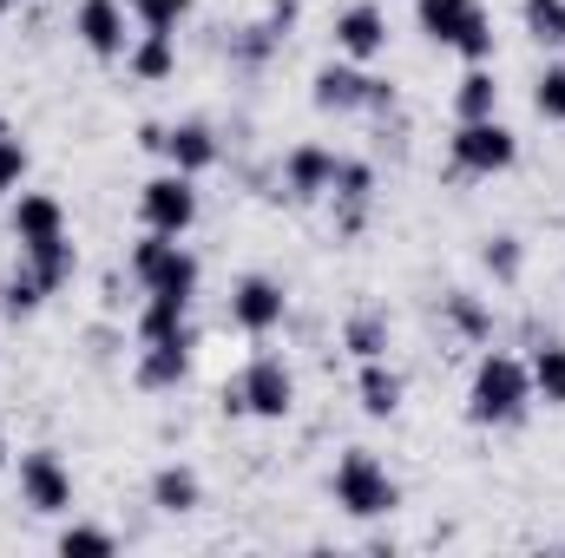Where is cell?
<instances>
[{
    "label": "cell",
    "instance_id": "31",
    "mask_svg": "<svg viewBox=\"0 0 565 558\" xmlns=\"http://www.w3.org/2000/svg\"><path fill=\"white\" fill-rule=\"evenodd\" d=\"M487 270H500V277H520V244H513V237H500V244L487 250Z\"/></svg>",
    "mask_w": 565,
    "mask_h": 558
},
{
    "label": "cell",
    "instance_id": "16",
    "mask_svg": "<svg viewBox=\"0 0 565 558\" xmlns=\"http://www.w3.org/2000/svg\"><path fill=\"white\" fill-rule=\"evenodd\" d=\"M335 151H322V144H302V151H289V164H282V184L296 191V197H322L329 184H335Z\"/></svg>",
    "mask_w": 565,
    "mask_h": 558
},
{
    "label": "cell",
    "instance_id": "33",
    "mask_svg": "<svg viewBox=\"0 0 565 558\" xmlns=\"http://www.w3.org/2000/svg\"><path fill=\"white\" fill-rule=\"evenodd\" d=\"M7 7H13V0H0V20H7Z\"/></svg>",
    "mask_w": 565,
    "mask_h": 558
},
{
    "label": "cell",
    "instance_id": "1",
    "mask_svg": "<svg viewBox=\"0 0 565 558\" xmlns=\"http://www.w3.org/2000/svg\"><path fill=\"white\" fill-rule=\"evenodd\" d=\"M526 408H533V375H526V362H513V355H487V362L473 368L467 415L480 420V427H513Z\"/></svg>",
    "mask_w": 565,
    "mask_h": 558
},
{
    "label": "cell",
    "instance_id": "24",
    "mask_svg": "<svg viewBox=\"0 0 565 558\" xmlns=\"http://www.w3.org/2000/svg\"><path fill=\"white\" fill-rule=\"evenodd\" d=\"M126 13L139 20L145 33H178L184 13H191V0H126Z\"/></svg>",
    "mask_w": 565,
    "mask_h": 558
},
{
    "label": "cell",
    "instance_id": "4",
    "mask_svg": "<svg viewBox=\"0 0 565 558\" xmlns=\"http://www.w3.org/2000/svg\"><path fill=\"white\" fill-rule=\"evenodd\" d=\"M289 401H296V375L282 368L277 355H257V362L244 368V382L224 388V408H231V415H257V420H282Z\"/></svg>",
    "mask_w": 565,
    "mask_h": 558
},
{
    "label": "cell",
    "instance_id": "11",
    "mask_svg": "<svg viewBox=\"0 0 565 558\" xmlns=\"http://www.w3.org/2000/svg\"><path fill=\"white\" fill-rule=\"evenodd\" d=\"M335 46L349 53V60H375L382 46H388V20H382V7H342L335 13Z\"/></svg>",
    "mask_w": 565,
    "mask_h": 558
},
{
    "label": "cell",
    "instance_id": "26",
    "mask_svg": "<svg viewBox=\"0 0 565 558\" xmlns=\"http://www.w3.org/2000/svg\"><path fill=\"white\" fill-rule=\"evenodd\" d=\"M349 348H355L362 362H382V348H388V322H382V315H355V322H349Z\"/></svg>",
    "mask_w": 565,
    "mask_h": 558
},
{
    "label": "cell",
    "instance_id": "15",
    "mask_svg": "<svg viewBox=\"0 0 565 558\" xmlns=\"http://www.w3.org/2000/svg\"><path fill=\"white\" fill-rule=\"evenodd\" d=\"M369 73H355V66H322L316 73V106L322 112H362L369 106Z\"/></svg>",
    "mask_w": 565,
    "mask_h": 558
},
{
    "label": "cell",
    "instance_id": "9",
    "mask_svg": "<svg viewBox=\"0 0 565 558\" xmlns=\"http://www.w3.org/2000/svg\"><path fill=\"white\" fill-rule=\"evenodd\" d=\"M73 33L86 40V53H99V60H119L126 53V7L119 0H79V20H73Z\"/></svg>",
    "mask_w": 565,
    "mask_h": 558
},
{
    "label": "cell",
    "instance_id": "35",
    "mask_svg": "<svg viewBox=\"0 0 565 558\" xmlns=\"http://www.w3.org/2000/svg\"><path fill=\"white\" fill-rule=\"evenodd\" d=\"M0 139H7V119H0Z\"/></svg>",
    "mask_w": 565,
    "mask_h": 558
},
{
    "label": "cell",
    "instance_id": "3",
    "mask_svg": "<svg viewBox=\"0 0 565 558\" xmlns=\"http://www.w3.org/2000/svg\"><path fill=\"white\" fill-rule=\"evenodd\" d=\"M395 480H388V466L375 460V453H342V466H335V506L342 513H355V519H382V513H395Z\"/></svg>",
    "mask_w": 565,
    "mask_h": 558
},
{
    "label": "cell",
    "instance_id": "21",
    "mask_svg": "<svg viewBox=\"0 0 565 558\" xmlns=\"http://www.w3.org/2000/svg\"><path fill=\"white\" fill-rule=\"evenodd\" d=\"M355 388H362V408H369V415H395V408H402V375L382 368V362H362V382H355Z\"/></svg>",
    "mask_w": 565,
    "mask_h": 558
},
{
    "label": "cell",
    "instance_id": "27",
    "mask_svg": "<svg viewBox=\"0 0 565 558\" xmlns=\"http://www.w3.org/2000/svg\"><path fill=\"white\" fill-rule=\"evenodd\" d=\"M113 546H119V539H113V533H99V526H66V533H60V552L73 558V552H113Z\"/></svg>",
    "mask_w": 565,
    "mask_h": 558
},
{
    "label": "cell",
    "instance_id": "22",
    "mask_svg": "<svg viewBox=\"0 0 565 558\" xmlns=\"http://www.w3.org/2000/svg\"><path fill=\"white\" fill-rule=\"evenodd\" d=\"M73 264H79V257H73V244H66V237H53V244H40V250H26V270L40 277V289H46V296H53L60 282L73 277Z\"/></svg>",
    "mask_w": 565,
    "mask_h": 558
},
{
    "label": "cell",
    "instance_id": "28",
    "mask_svg": "<svg viewBox=\"0 0 565 558\" xmlns=\"http://www.w3.org/2000/svg\"><path fill=\"white\" fill-rule=\"evenodd\" d=\"M533 106H540V119H565V66L540 73V93H533Z\"/></svg>",
    "mask_w": 565,
    "mask_h": 558
},
{
    "label": "cell",
    "instance_id": "34",
    "mask_svg": "<svg viewBox=\"0 0 565 558\" xmlns=\"http://www.w3.org/2000/svg\"><path fill=\"white\" fill-rule=\"evenodd\" d=\"M0 460H7V433H0Z\"/></svg>",
    "mask_w": 565,
    "mask_h": 558
},
{
    "label": "cell",
    "instance_id": "7",
    "mask_svg": "<svg viewBox=\"0 0 565 558\" xmlns=\"http://www.w3.org/2000/svg\"><path fill=\"white\" fill-rule=\"evenodd\" d=\"M513 158H520V139H513L500 119H460V132H454V164H460V171L493 178V171H507Z\"/></svg>",
    "mask_w": 565,
    "mask_h": 558
},
{
    "label": "cell",
    "instance_id": "30",
    "mask_svg": "<svg viewBox=\"0 0 565 558\" xmlns=\"http://www.w3.org/2000/svg\"><path fill=\"white\" fill-rule=\"evenodd\" d=\"M40 296H46V289H40L33 270H20V277L7 282V309H13V315H20V309H40Z\"/></svg>",
    "mask_w": 565,
    "mask_h": 558
},
{
    "label": "cell",
    "instance_id": "14",
    "mask_svg": "<svg viewBox=\"0 0 565 558\" xmlns=\"http://www.w3.org/2000/svg\"><path fill=\"white\" fill-rule=\"evenodd\" d=\"M151 151H164V158H171V171H184V178H191V171H204V164H217V139H211V126H198V119H191V126L158 132Z\"/></svg>",
    "mask_w": 565,
    "mask_h": 558
},
{
    "label": "cell",
    "instance_id": "29",
    "mask_svg": "<svg viewBox=\"0 0 565 558\" xmlns=\"http://www.w3.org/2000/svg\"><path fill=\"white\" fill-rule=\"evenodd\" d=\"M20 178H26V144H20V139H0V197H7Z\"/></svg>",
    "mask_w": 565,
    "mask_h": 558
},
{
    "label": "cell",
    "instance_id": "18",
    "mask_svg": "<svg viewBox=\"0 0 565 558\" xmlns=\"http://www.w3.org/2000/svg\"><path fill=\"white\" fill-rule=\"evenodd\" d=\"M151 506H158V513H191V506H198V473H191V466H158Z\"/></svg>",
    "mask_w": 565,
    "mask_h": 558
},
{
    "label": "cell",
    "instance_id": "32",
    "mask_svg": "<svg viewBox=\"0 0 565 558\" xmlns=\"http://www.w3.org/2000/svg\"><path fill=\"white\" fill-rule=\"evenodd\" d=\"M454 322H460L467 335H487V315H480V309H473L467 296H454Z\"/></svg>",
    "mask_w": 565,
    "mask_h": 558
},
{
    "label": "cell",
    "instance_id": "17",
    "mask_svg": "<svg viewBox=\"0 0 565 558\" xmlns=\"http://www.w3.org/2000/svg\"><path fill=\"white\" fill-rule=\"evenodd\" d=\"M526 375H533V401H546V408H565V342H546V348H533Z\"/></svg>",
    "mask_w": 565,
    "mask_h": 558
},
{
    "label": "cell",
    "instance_id": "25",
    "mask_svg": "<svg viewBox=\"0 0 565 558\" xmlns=\"http://www.w3.org/2000/svg\"><path fill=\"white\" fill-rule=\"evenodd\" d=\"M526 33L540 46H559L565 40V0H526Z\"/></svg>",
    "mask_w": 565,
    "mask_h": 558
},
{
    "label": "cell",
    "instance_id": "13",
    "mask_svg": "<svg viewBox=\"0 0 565 558\" xmlns=\"http://www.w3.org/2000/svg\"><path fill=\"white\" fill-rule=\"evenodd\" d=\"M184 375H191V329L184 335H164V342H145L139 388H178Z\"/></svg>",
    "mask_w": 565,
    "mask_h": 558
},
{
    "label": "cell",
    "instance_id": "10",
    "mask_svg": "<svg viewBox=\"0 0 565 558\" xmlns=\"http://www.w3.org/2000/svg\"><path fill=\"white\" fill-rule=\"evenodd\" d=\"M282 282H270V277H244L237 282V296H231V315H237V329H250V335H270L282 322Z\"/></svg>",
    "mask_w": 565,
    "mask_h": 558
},
{
    "label": "cell",
    "instance_id": "20",
    "mask_svg": "<svg viewBox=\"0 0 565 558\" xmlns=\"http://www.w3.org/2000/svg\"><path fill=\"white\" fill-rule=\"evenodd\" d=\"M454 106H460V119H493V112H500V79H493L487 66H473V73L460 79Z\"/></svg>",
    "mask_w": 565,
    "mask_h": 558
},
{
    "label": "cell",
    "instance_id": "6",
    "mask_svg": "<svg viewBox=\"0 0 565 558\" xmlns=\"http://www.w3.org/2000/svg\"><path fill=\"white\" fill-rule=\"evenodd\" d=\"M139 217H145V230H158V237H184L191 217H198V191H191V178H184V171L151 178V184L139 191Z\"/></svg>",
    "mask_w": 565,
    "mask_h": 558
},
{
    "label": "cell",
    "instance_id": "5",
    "mask_svg": "<svg viewBox=\"0 0 565 558\" xmlns=\"http://www.w3.org/2000/svg\"><path fill=\"white\" fill-rule=\"evenodd\" d=\"M132 277L151 289V296H198V257L178 244V237H145L132 250Z\"/></svg>",
    "mask_w": 565,
    "mask_h": 558
},
{
    "label": "cell",
    "instance_id": "2",
    "mask_svg": "<svg viewBox=\"0 0 565 558\" xmlns=\"http://www.w3.org/2000/svg\"><path fill=\"white\" fill-rule=\"evenodd\" d=\"M415 13H422L427 40H440V46L467 53L473 66L493 53V20H487V7H480V0H422Z\"/></svg>",
    "mask_w": 565,
    "mask_h": 558
},
{
    "label": "cell",
    "instance_id": "12",
    "mask_svg": "<svg viewBox=\"0 0 565 558\" xmlns=\"http://www.w3.org/2000/svg\"><path fill=\"white\" fill-rule=\"evenodd\" d=\"M13 237H20V250H40V244L66 237V211H60V197L26 191V197L13 204Z\"/></svg>",
    "mask_w": 565,
    "mask_h": 558
},
{
    "label": "cell",
    "instance_id": "8",
    "mask_svg": "<svg viewBox=\"0 0 565 558\" xmlns=\"http://www.w3.org/2000/svg\"><path fill=\"white\" fill-rule=\"evenodd\" d=\"M20 500L33 506V513H66L73 506V473L60 466V453H26L20 460Z\"/></svg>",
    "mask_w": 565,
    "mask_h": 558
},
{
    "label": "cell",
    "instance_id": "23",
    "mask_svg": "<svg viewBox=\"0 0 565 558\" xmlns=\"http://www.w3.org/2000/svg\"><path fill=\"white\" fill-rule=\"evenodd\" d=\"M171 40H178V33H145L139 46L126 53V66H132L139 79H164V73L178 66V46H171Z\"/></svg>",
    "mask_w": 565,
    "mask_h": 558
},
{
    "label": "cell",
    "instance_id": "19",
    "mask_svg": "<svg viewBox=\"0 0 565 558\" xmlns=\"http://www.w3.org/2000/svg\"><path fill=\"white\" fill-rule=\"evenodd\" d=\"M184 309H191V296H151L139 315V335L145 342H164V335H184L191 322H184Z\"/></svg>",
    "mask_w": 565,
    "mask_h": 558
}]
</instances>
